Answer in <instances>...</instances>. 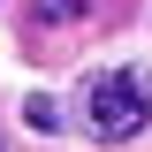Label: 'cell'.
I'll use <instances>...</instances> for the list:
<instances>
[{"label":"cell","mask_w":152,"mask_h":152,"mask_svg":"<svg viewBox=\"0 0 152 152\" xmlns=\"http://www.w3.org/2000/svg\"><path fill=\"white\" fill-rule=\"evenodd\" d=\"M76 114H84V129H91L99 145H129L152 122V76L145 69H99V76H84Z\"/></svg>","instance_id":"cell-1"},{"label":"cell","mask_w":152,"mask_h":152,"mask_svg":"<svg viewBox=\"0 0 152 152\" xmlns=\"http://www.w3.org/2000/svg\"><path fill=\"white\" fill-rule=\"evenodd\" d=\"M84 8H91V0H31V15H38V23H76Z\"/></svg>","instance_id":"cell-2"},{"label":"cell","mask_w":152,"mask_h":152,"mask_svg":"<svg viewBox=\"0 0 152 152\" xmlns=\"http://www.w3.org/2000/svg\"><path fill=\"white\" fill-rule=\"evenodd\" d=\"M23 122H31V129H61V114H53V99H31V107H23Z\"/></svg>","instance_id":"cell-3"}]
</instances>
